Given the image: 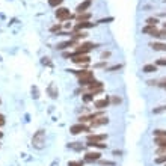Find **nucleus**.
<instances>
[{
    "instance_id": "f257e3e1",
    "label": "nucleus",
    "mask_w": 166,
    "mask_h": 166,
    "mask_svg": "<svg viewBox=\"0 0 166 166\" xmlns=\"http://www.w3.org/2000/svg\"><path fill=\"white\" fill-rule=\"evenodd\" d=\"M44 144H45V131H44V130H38V131L33 134V137H32V145H33L35 148L41 150V148L44 147Z\"/></svg>"
},
{
    "instance_id": "f03ea898",
    "label": "nucleus",
    "mask_w": 166,
    "mask_h": 166,
    "mask_svg": "<svg viewBox=\"0 0 166 166\" xmlns=\"http://www.w3.org/2000/svg\"><path fill=\"white\" fill-rule=\"evenodd\" d=\"M68 71H71L73 74H76L79 77V80L94 79V73H92V71H89V69H80V71H77V69H68Z\"/></svg>"
},
{
    "instance_id": "7ed1b4c3",
    "label": "nucleus",
    "mask_w": 166,
    "mask_h": 166,
    "mask_svg": "<svg viewBox=\"0 0 166 166\" xmlns=\"http://www.w3.org/2000/svg\"><path fill=\"white\" fill-rule=\"evenodd\" d=\"M71 60H73L74 63H79V65H88L91 62V58L88 55H76V53H73Z\"/></svg>"
},
{
    "instance_id": "20e7f679",
    "label": "nucleus",
    "mask_w": 166,
    "mask_h": 166,
    "mask_svg": "<svg viewBox=\"0 0 166 166\" xmlns=\"http://www.w3.org/2000/svg\"><path fill=\"white\" fill-rule=\"evenodd\" d=\"M69 131H71V134H80V133H83V131H89V127H88L86 124L79 122V124L71 125V127H69Z\"/></svg>"
},
{
    "instance_id": "39448f33",
    "label": "nucleus",
    "mask_w": 166,
    "mask_h": 166,
    "mask_svg": "<svg viewBox=\"0 0 166 166\" xmlns=\"http://www.w3.org/2000/svg\"><path fill=\"white\" fill-rule=\"evenodd\" d=\"M109 122V120H107V116H104L103 113L101 115H98L94 121H91V127L94 128V127H100V125H103V124H107Z\"/></svg>"
},
{
    "instance_id": "423d86ee",
    "label": "nucleus",
    "mask_w": 166,
    "mask_h": 166,
    "mask_svg": "<svg viewBox=\"0 0 166 166\" xmlns=\"http://www.w3.org/2000/svg\"><path fill=\"white\" fill-rule=\"evenodd\" d=\"M56 17H58V20L65 21V20L71 18V14H69V11H68L66 8H58V11H56Z\"/></svg>"
},
{
    "instance_id": "0eeeda50",
    "label": "nucleus",
    "mask_w": 166,
    "mask_h": 166,
    "mask_svg": "<svg viewBox=\"0 0 166 166\" xmlns=\"http://www.w3.org/2000/svg\"><path fill=\"white\" fill-rule=\"evenodd\" d=\"M101 159V154L97 151H89L85 154V162H98Z\"/></svg>"
},
{
    "instance_id": "6e6552de",
    "label": "nucleus",
    "mask_w": 166,
    "mask_h": 166,
    "mask_svg": "<svg viewBox=\"0 0 166 166\" xmlns=\"http://www.w3.org/2000/svg\"><path fill=\"white\" fill-rule=\"evenodd\" d=\"M97 23H91V21H82V23H77L76 24V27H74V30H83V29H91V27H94Z\"/></svg>"
},
{
    "instance_id": "1a4fd4ad",
    "label": "nucleus",
    "mask_w": 166,
    "mask_h": 166,
    "mask_svg": "<svg viewBox=\"0 0 166 166\" xmlns=\"http://www.w3.org/2000/svg\"><path fill=\"white\" fill-rule=\"evenodd\" d=\"M71 45H79V44L74 39H69V41H65V42H59L56 45V49L58 50H65V49H68V47H71Z\"/></svg>"
},
{
    "instance_id": "9d476101",
    "label": "nucleus",
    "mask_w": 166,
    "mask_h": 166,
    "mask_svg": "<svg viewBox=\"0 0 166 166\" xmlns=\"http://www.w3.org/2000/svg\"><path fill=\"white\" fill-rule=\"evenodd\" d=\"M109 103H110V98H109V97H106V98L97 100V101H95V107H97L98 110H103V109H106V107L109 106Z\"/></svg>"
},
{
    "instance_id": "9b49d317",
    "label": "nucleus",
    "mask_w": 166,
    "mask_h": 166,
    "mask_svg": "<svg viewBox=\"0 0 166 166\" xmlns=\"http://www.w3.org/2000/svg\"><path fill=\"white\" fill-rule=\"evenodd\" d=\"M106 137V134H88V142H103Z\"/></svg>"
},
{
    "instance_id": "f8f14e48",
    "label": "nucleus",
    "mask_w": 166,
    "mask_h": 166,
    "mask_svg": "<svg viewBox=\"0 0 166 166\" xmlns=\"http://www.w3.org/2000/svg\"><path fill=\"white\" fill-rule=\"evenodd\" d=\"M91 6V0H85L83 3H80L79 6H77V9H76V12L77 14H83V12H86V9Z\"/></svg>"
},
{
    "instance_id": "ddd939ff",
    "label": "nucleus",
    "mask_w": 166,
    "mask_h": 166,
    "mask_svg": "<svg viewBox=\"0 0 166 166\" xmlns=\"http://www.w3.org/2000/svg\"><path fill=\"white\" fill-rule=\"evenodd\" d=\"M150 47L159 52H166V44L165 42H150Z\"/></svg>"
},
{
    "instance_id": "4468645a",
    "label": "nucleus",
    "mask_w": 166,
    "mask_h": 166,
    "mask_svg": "<svg viewBox=\"0 0 166 166\" xmlns=\"http://www.w3.org/2000/svg\"><path fill=\"white\" fill-rule=\"evenodd\" d=\"M88 36V33H85L83 30L80 32V30H74L73 33H71V38H73L74 41H77V39H83V38H86Z\"/></svg>"
},
{
    "instance_id": "2eb2a0df",
    "label": "nucleus",
    "mask_w": 166,
    "mask_h": 166,
    "mask_svg": "<svg viewBox=\"0 0 166 166\" xmlns=\"http://www.w3.org/2000/svg\"><path fill=\"white\" fill-rule=\"evenodd\" d=\"M142 71L144 73H154V71H157V65H154V63H147L144 68H142Z\"/></svg>"
},
{
    "instance_id": "dca6fc26",
    "label": "nucleus",
    "mask_w": 166,
    "mask_h": 166,
    "mask_svg": "<svg viewBox=\"0 0 166 166\" xmlns=\"http://www.w3.org/2000/svg\"><path fill=\"white\" fill-rule=\"evenodd\" d=\"M142 32L147 33V35H151V36H153V35L157 32V27H156V26H148V24H147L144 29H142Z\"/></svg>"
},
{
    "instance_id": "f3484780",
    "label": "nucleus",
    "mask_w": 166,
    "mask_h": 166,
    "mask_svg": "<svg viewBox=\"0 0 166 166\" xmlns=\"http://www.w3.org/2000/svg\"><path fill=\"white\" fill-rule=\"evenodd\" d=\"M89 18H91V14H89V12L77 14V23H82V21H89Z\"/></svg>"
},
{
    "instance_id": "a211bd4d",
    "label": "nucleus",
    "mask_w": 166,
    "mask_h": 166,
    "mask_svg": "<svg viewBox=\"0 0 166 166\" xmlns=\"http://www.w3.org/2000/svg\"><path fill=\"white\" fill-rule=\"evenodd\" d=\"M68 148H73V150H76V151L85 150V147L80 144V142H73V144H68Z\"/></svg>"
},
{
    "instance_id": "6ab92c4d",
    "label": "nucleus",
    "mask_w": 166,
    "mask_h": 166,
    "mask_svg": "<svg viewBox=\"0 0 166 166\" xmlns=\"http://www.w3.org/2000/svg\"><path fill=\"white\" fill-rule=\"evenodd\" d=\"M156 144L159 147H166V137H156Z\"/></svg>"
},
{
    "instance_id": "aec40b11",
    "label": "nucleus",
    "mask_w": 166,
    "mask_h": 166,
    "mask_svg": "<svg viewBox=\"0 0 166 166\" xmlns=\"http://www.w3.org/2000/svg\"><path fill=\"white\" fill-rule=\"evenodd\" d=\"M92 100H94V94H92V92H88V94H85V95H83V101H85V103L92 101Z\"/></svg>"
},
{
    "instance_id": "412c9836",
    "label": "nucleus",
    "mask_w": 166,
    "mask_h": 166,
    "mask_svg": "<svg viewBox=\"0 0 166 166\" xmlns=\"http://www.w3.org/2000/svg\"><path fill=\"white\" fill-rule=\"evenodd\" d=\"M49 92H50V95H52L53 98H56V97H58V91H56L55 85H50V88H49Z\"/></svg>"
},
{
    "instance_id": "4be33fe9",
    "label": "nucleus",
    "mask_w": 166,
    "mask_h": 166,
    "mask_svg": "<svg viewBox=\"0 0 166 166\" xmlns=\"http://www.w3.org/2000/svg\"><path fill=\"white\" fill-rule=\"evenodd\" d=\"M156 137H166V130H154Z\"/></svg>"
},
{
    "instance_id": "5701e85b",
    "label": "nucleus",
    "mask_w": 166,
    "mask_h": 166,
    "mask_svg": "<svg viewBox=\"0 0 166 166\" xmlns=\"http://www.w3.org/2000/svg\"><path fill=\"white\" fill-rule=\"evenodd\" d=\"M62 2H63V0H49V5L53 6V8H56V6H59Z\"/></svg>"
},
{
    "instance_id": "b1692460",
    "label": "nucleus",
    "mask_w": 166,
    "mask_h": 166,
    "mask_svg": "<svg viewBox=\"0 0 166 166\" xmlns=\"http://www.w3.org/2000/svg\"><path fill=\"white\" fill-rule=\"evenodd\" d=\"M157 23H159L157 18H153V17H151V18H147V24H148V26H156Z\"/></svg>"
},
{
    "instance_id": "393cba45",
    "label": "nucleus",
    "mask_w": 166,
    "mask_h": 166,
    "mask_svg": "<svg viewBox=\"0 0 166 166\" xmlns=\"http://www.w3.org/2000/svg\"><path fill=\"white\" fill-rule=\"evenodd\" d=\"M98 162H100V165H103V166H115L113 162H107V160H98Z\"/></svg>"
},
{
    "instance_id": "a878e982",
    "label": "nucleus",
    "mask_w": 166,
    "mask_h": 166,
    "mask_svg": "<svg viewBox=\"0 0 166 166\" xmlns=\"http://www.w3.org/2000/svg\"><path fill=\"white\" fill-rule=\"evenodd\" d=\"M85 162H68V166H83Z\"/></svg>"
},
{
    "instance_id": "bb28decb",
    "label": "nucleus",
    "mask_w": 166,
    "mask_h": 166,
    "mask_svg": "<svg viewBox=\"0 0 166 166\" xmlns=\"http://www.w3.org/2000/svg\"><path fill=\"white\" fill-rule=\"evenodd\" d=\"M60 27H62L60 24H56V26H53V27L50 29V32H53V33H56V32H59V30H60Z\"/></svg>"
},
{
    "instance_id": "cd10ccee",
    "label": "nucleus",
    "mask_w": 166,
    "mask_h": 166,
    "mask_svg": "<svg viewBox=\"0 0 166 166\" xmlns=\"http://www.w3.org/2000/svg\"><path fill=\"white\" fill-rule=\"evenodd\" d=\"M107 58H110V52H104V53L101 55V59H103L104 62H106V59H107Z\"/></svg>"
},
{
    "instance_id": "c85d7f7f",
    "label": "nucleus",
    "mask_w": 166,
    "mask_h": 166,
    "mask_svg": "<svg viewBox=\"0 0 166 166\" xmlns=\"http://www.w3.org/2000/svg\"><path fill=\"white\" fill-rule=\"evenodd\" d=\"M112 103H113V104H120V103H121V98H120V97H113V98H112Z\"/></svg>"
},
{
    "instance_id": "c756f323",
    "label": "nucleus",
    "mask_w": 166,
    "mask_h": 166,
    "mask_svg": "<svg viewBox=\"0 0 166 166\" xmlns=\"http://www.w3.org/2000/svg\"><path fill=\"white\" fill-rule=\"evenodd\" d=\"M110 21H113V17H109V18H103V20H100L98 23H110Z\"/></svg>"
},
{
    "instance_id": "7c9ffc66",
    "label": "nucleus",
    "mask_w": 166,
    "mask_h": 166,
    "mask_svg": "<svg viewBox=\"0 0 166 166\" xmlns=\"http://www.w3.org/2000/svg\"><path fill=\"white\" fill-rule=\"evenodd\" d=\"M156 162H157V163H163V162H166V156H162V157H157V159H156Z\"/></svg>"
},
{
    "instance_id": "2f4dec72",
    "label": "nucleus",
    "mask_w": 166,
    "mask_h": 166,
    "mask_svg": "<svg viewBox=\"0 0 166 166\" xmlns=\"http://www.w3.org/2000/svg\"><path fill=\"white\" fill-rule=\"evenodd\" d=\"M121 68H122V65H115V66L109 68V71H116V69H121Z\"/></svg>"
},
{
    "instance_id": "473e14b6",
    "label": "nucleus",
    "mask_w": 166,
    "mask_h": 166,
    "mask_svg": "<svg viewBox=\"0 0 166 166\" xmlns=\"http://www.w3.org/2000/svg\"><path fill=\"white\" fill-rule=\"evenodd\" d=\"M156 65H166V59H159Z\"/></svg>"
},
{
    "instance_id": "72a5a7b5",
    "label": "nucleus",
    "mask_w": 166,
    "mask_h": 166,
    "mask_svg": "<svg viewBox=\"0 0 166 166\" xmlns=\"http://www.w3.org/2000/svg\"><path fill=\"white\" fill-rule=\"evenodd\" d=\"M42 63H45V65H52L50 60H49V58H44V59H42Z\"/></svg>"
},
{
    "instance_id": "f704fd0d",
    "label": "nucleus",
    "mask_w": 166,
    "mask_h": 166,
    "mask_svg": "<svg viewBox=\"0 0 166 166\" xmlns=\"http://www.w3.org/2000/svg\"><path fill=\"white\" fill-rule=\"evenodd\" d=\"M163 109H165V107H157V109H154L153 112H154V113H160V112H162Z\"/></svg>"
},
{
    "instance_id": "c9c22d12",
    "label": "nucleus",
    "mask_w": 166,
    "mask_h": 166,
    "mask_svg": "<svg viewBox=\"0 0 166 166\" xmlns=\"http://www.w3.org/2000/svg\"><path fill=\"white\" fill-rule=\"evenodd\" d=\"M159 85H160L162 88H166V79H163V80H162V82H160Z\"/></svg>"
},
{
    "instance_id": "e433bc0d",
    "label": "nucleus",
    "mask_w": 166,
    "mask_h": 166,
    "mask_svg": "<svg viewBox=\"0 0 166 166\" xmlns=\"http://www.w3.org/2000/svg\"><path fill=\"white\" fill-rule=\"evenodd\" d=\"M95 66H97V68H101V66H106V63H104V62H101V63H97Z\"/></svg>"
},
{
    "instance_id": "4c0bfd02",
    "label": "nucleus",
    "mask_w": 166,
    "mask_h": 166,
    "mask_svg": "<svg viewBox=\"0 0 166 166\" xmlns=\"http://www.w3.org/2000/svg\"><path fill=\"white\" fill-rule=\"evenodd\" d=\"M163 27H165V30H166V23H163Z\"/></svg>"
},
{
    "instance_id": "58836bf2",
    "label": "nucleus",
    "mask_w": 166,
    "mask_h": 166,
    "mask_svg": "<svg viewBox=\"0 0 166 166\" xmlns=\"http://www.w3.org/2000/svg\"><path fill=\"white\" fill-rule=\"evenodd\" d=\"M2 136H3V133H2V131H0V137H2Z\"/></svg>"
}]
</instances>
